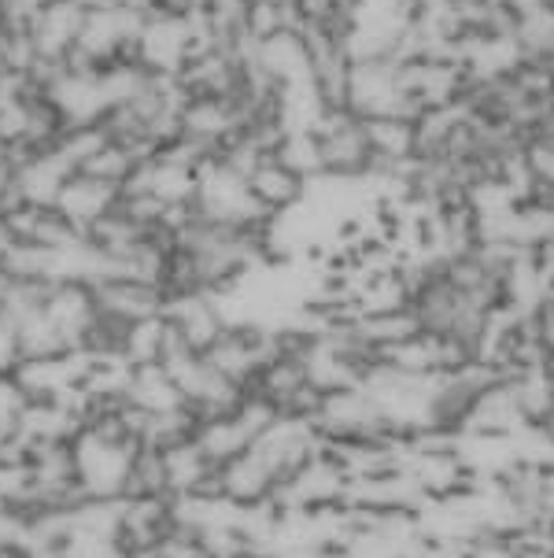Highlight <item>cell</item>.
Segmentation results:
<instances>
[{
  "label": "cell",
  "instance_id": "cell-2",
  "mask_svg": "<svg viewBox=\"0 0 554 558\" xmlns=\"http://www.w3.org/2000/svg\"><path fill=\"white\" fill-rule=\"evenodd\" d=\"M78 448V477L89 488L93 499H122V485H126L130 462H134L137 448H111L89 437V429L82 433Z\"/></svg>",
  "mask_w": 554,
  "mask_h": 558
},
{
  "label": "cell",
  "instance_id": "cell-1",
  "mask_svg": "<svg viewBox=\"0 0 554 558\" xmlns=\"http://www.w3.org/2000/svg\"><path fill=\"white\" fill-rule=\"evenodd\" d=\"M318 163L322 178L333 182H378V159H373L366 119L347 108H330L315 126Z\"/></svg>",
  "mask_w": 554,
  "mask_h": 558
}]
</instances>
